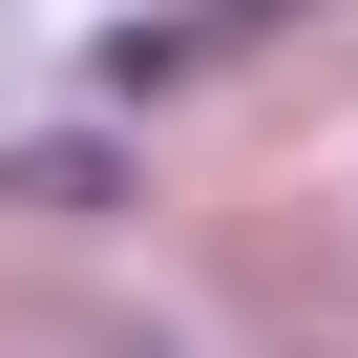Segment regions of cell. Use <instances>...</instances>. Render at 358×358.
I'll use <instances>...</instances> for the list:
<instances>
[]
</instances>
